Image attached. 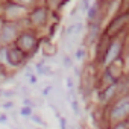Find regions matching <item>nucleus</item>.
<instances>
[{"mask_svg":"<svg viewBox=\"0 0 129 129\" xmlns=\"http://www.w3.org/2000/svg\"><path fill=\"white\" fill-rule=\"evenodd\" d=\"M124 23H126V17H120V18H117V20L109 26V29H108V30H109V34H111V32H114L115 29H120V26H123Z\"/></svg>","mask_w":129,"mask_h":129,"instance_id":"obj_5","label":"nucleus"},{"mask_svg":"<svg viewBox=\"0 0 129 129\" xmlns=\"http://www.w3.org/2000/svg\"><path fill=\"white\" fill-rule=\"evenodd\" d=\"M34 44H35V41H34V38H32L30 35H24V37H21V40H20V47H23V49H26V50H30V49L34 47Z\"/></svg>","mask_w":129,"mask_h":129,"instance_id":"obj_4","label":"nucleus"},{"mask_svg":"<svg viewBox=\"0 0 129 129\" xmlns=\"http://www.w3.org/2000/svg\"><path fill=\"white\" fill-rule=\"evenodd\" d=\"M81 29H82V24L78 23V24H75V26H72L69 29V34H76V30H81Z\"/></svg>","mask_w":129,"mask_h":129,"instance_id":"obj_7","label":"nucleus"},{"mask_svg":"<svg viewBox=\"0 0 129 129\" xmlns=\"http://www.w3.org/2000/svg\"><path fill=\"white\" fill-rule=\"evenodd\" d=\"M94 15H96V6H93V8L90 9V12H88V17H90L91 20L94 18Z\"/></svg>","mask_w":129,"mask_h":129,"instance_id":"obj_8","label":"nucleus"},{"mask_svg":"<svg viewBox=\"0 0 129 129\" xmlns=\"http://www.w3.org/2000/svg\"><path fill=\"white\" fill-rule=\"evenodd\" d=\"M43 18H44V11H43V9H40V11H37V12L34 14V21H35V23H41Z\"/></svg>","mask_w":129,"mask_h":129,"instance_id":"obj_6","label":"nucleus"},{"mask_svg":"<svg viewBox=\"0 0 129 129\" xmlns=\"http://www.w3.org/2000/svg\"><path fill=\"white\" fill-rule=\"evenodd\" d=\"M118 53H120V43L111 44V47H109V50H108V53H106V61H108V62H109V61H114V59L118 56Z\"/></svg>","mask_w":129,"mask_h":129,"instance_id":"obj_3","label":"nucleus"},{"mask_svg":"<svg viewBox=\"0 0 129 129\" xmlns=\"http://www.w3.org/2000/svg\"><path fill=\"white\" fill-rule=\"evenodd\" d=\"M111 114H112V118H115V120L124 118V117L129 114V100H121V102H118V103L112 108Z\"/></svg>","mask_w":129,"mask_h":129,"instance_id":"obj_1","label":"nucleus"},{"mask_svg":"<svg viewBox=\"0 0 129 129\" xmlns=\"http://www.w3.org/2000/svg\"><path fill=\"white\" fill-rule=\"evenodd\" d=\"M8 59L11 64H14V66H17V64H20L23 61V53L18 50V49H12L8 52Z\"/></svg>","mask_w":129,"mask_h":129,"instance_id":"obj_2","label":"nucleus"}]
</instances>
